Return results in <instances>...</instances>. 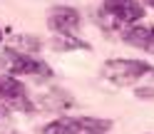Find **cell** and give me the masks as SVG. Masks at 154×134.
Listing matches in <instances>:
<instances>
[{
    "label": "cell",
    "mask_w": 154,
    "mask_h": 134,
    "mask_svg": "<svg viewBox=\"0 0 154 134\" xmlns=\"http://www.w3.org/2000/svg\"><path fill=\"white\" fill-rule=\"evenodd\" d=\"M144 17V8L137 0H104L100 8V20L107 27H124Z\"/></svg>",
    "instance_id": "6da1fadb"
},
{
    "label": "cell",
    "mask_w": 154,
    "mask_h": 134,
    "mask_svg": "<svg viewBox=\"0 0 154 134\" xmlns=\"http://www.w3.org/2000/svg\"><path fill=\"white\" fill-rule=\"evenodd\" d=\"M0 67L10 75H42V77H50L52 70L40 60H32L30 55H23L13 50V47H5L0 50Z\"/></svg>",
    "instance_id": "7a4b0ae2"
},
{
    "label": "cell",
    "mask_w": 154,
    "mask_h": 134,
    "mask_svg": "<svg viewBox=\"0 0 154 134\" xmlns=\"http://www.w3.org/2000/svg\"><path fill=\"white\" fill-rule=\"evenodd\" d=\"M147 72H154V67L144 65L139 60H109L104 65V77L112 80L114 84H129Z\"/></svg>",
    "instance_id": "3957f363"
},
{
    "label": "cell",
    "mask_w": 154,
    "mask_h": 134,
    "mask_svg": "<svg viewBox=\"0 0 154 134\" xmlns=\"http://www.w3.org/2000/svg\"><path fill=\"white\" fill-rule=\"evenodd\" d=\"M50 27L55 32H60V35L72 37V32L80 27V15L72 8H55L50 13Z\"/></svg>",
    "instance_id": "277c9868"
},
{
    "label": "cell",
    "mask_w": 154,
    "mask_h": 134,
    "mask_svg": "<svg viewBox=\"0 0 154 134\" xmlns=\"http://www.w3.org/2000/svg\"><path fill=\"white\" fill-rule=\"evenodd\" d=\"M124 42L132 45V47H139V50H152L154 45V27H144V25H137V27H129L124 32Z\"/></svg>",
    "instance_id": "5b68a950"
},
{
    "label": "cell",
    "mask_w": 154,
    "mask_h": 134,
    "mask_svg": "<svg viewBox=\"0 0 154 134\" xmlns=\"http://www.w3.org/2000/svg\"><path fill=\"white\" fill-rule=\"evenodd\" d=\"M25 84L20 80H13V77H0V99H8V102H15V99H25Z\"/></svg>",
    "instance_id": "8992f818"
},
{
    "label": "cell",
    "mask_w": 154,
    "mask_h": 134,
    "mask_svg": "<svg viewBox=\"0 0 154 134\" xmlns=\"http://www.w3.org/2000/svg\"><path fill=\"white\" fill-rule=\"evenodd\" d=\"M45 134H80V132H85V122L82 119H55V122H50L47 127L42 129Z\"/></svg>",
    "instance_id": "52a82bcc"
},
{
    "label": "cell",
    "mask_w": 154,
    "mask_h": 134,
    "mask_svg": "<svg viewBox=\"0 0 154 134\" xmlns=\"http://www.w3.org/2000/svg\"><path fill=\"white\" fill-rule=\"evenodd\" d=\"M52 47H55V50H80V47H87V45L80 42V40H75V37L60 35V37H57V40L52 42Z\"/></svg>",
    "instance_id": "ba28073f"
},
{
    "label": "cell",
    "mask_w": 154,
    "mask_h": 134,
    "mask_svg": "<svg viewBox=\"0 0 154 134\" xmlns=\"http://www.w3.org/2000/svg\"><path fill=\"white\" fill-rule=\"evenodd\" d=\"M137 97H154V90L152 87H139L137 90Z\"/></svg>",
    "instance_id": "9c48e42d"
},
{
    "label": "cell",
    "mask_w": 154,
    "mask_h": 134,
    "mask_svg": "<svg viewBox=\"0 0 154 134\" xmlns=\"http://www.w3.org/2000/svg\"><path fill=\"white\" fill-rule=\"evenodd\" d=\"M3 119H8V109H5V107H0V122H3Z\"/></svg>",
    "instance_id": "30bf717a"
},
{
    "label": "cell",
    "mask_w": 154,
    "mask_h": 134,
    "mask_svg": "<svg viewBox=\"0 0 154 134\" xmlns=\"http://www.w3.org/2000/svg\"><path fill=\"white\" fill-rule=\"evenodd\" d=\"M144 3H147V5H149V8H154V0H144Z\"/></svg>",
    "instance_id": "8fae6325"
},
{
    "label": "cell",
    "mask_w": 154,
    "mask_h": 134,
    "mask_svg": "<svg viewBox=\"0 0 154 134\" xmlns=\"http://www.w3.org/2000/svg\"><path fill=\"white\" fill-rule=\"evenodd\" d=\"M90 134H102V132H90Z\"/></svg>",
    "instance_id": "7c38bea8"
},
{
    "label": "cell",
    "mask_w": 154,
    "mask_h": 134,
    "mask_svg": "<svg viewBox=\"0 0 154 134\" xmlns=\"http://www.w3.org/2000/svg\"><path fill=\"white\" fill-rule=\"evenodd\" d=\"M0 40H3V32H0Z\"/></svg>",
    "instance_id": "4fadbf2b"
}]
</instances>
